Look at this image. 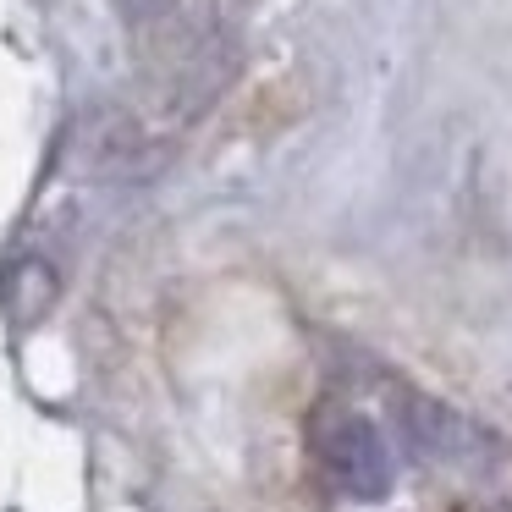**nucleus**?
<instances>
[{
    "instance_id": "1",
    "label": "nucleus",
    "mask_w": 512,
    "mask_h": 512,
    "mask_svg": "<svg viewBox=\"0 0 512 512\" xmlns=\"http://www.w3.org/2000/svg\"><path fill=\"white\" fill-rule=\"evenodd\" d=\"M314 463L342 496L380 501L391 490V452L375 419L353 408H325L314 419Z\"/></svg>"
}]
</instances>
